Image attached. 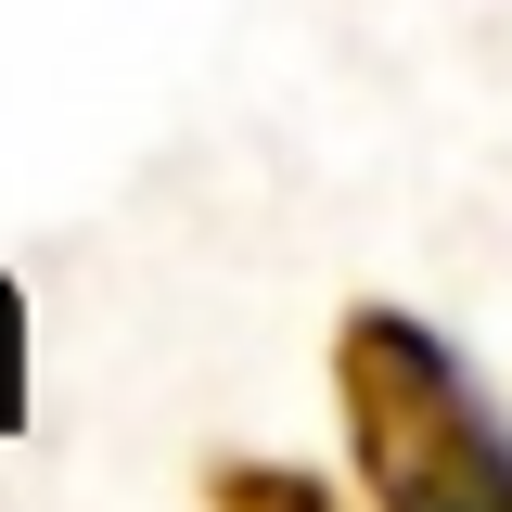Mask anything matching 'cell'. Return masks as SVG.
<instances>
[{
  "instance_id": "cell-1",
  "label": "cell",
  "mask_w": 512,
  "mask_h": 512,
  "mask_svg": "<svg viewBox=\"0 0 512 512\" xmlns=\"http://www.w3.org/2000/svg\"><path fill=\"white\" fill-rule=\"evenodd\" d=\"M333 410L372 512H512V423L461 372V346L410 308H359L333 333Z\"/></svg>"
},
{
  "instance_id": "cell-2",
  "label": "cell",
  "mask_w": 512,
  "mask_h": 512,
  "mask_svg": "<svg viewBox=\"0 0 512 512\" xmlns=\"http://www.w3.org/2000/svg\"><path fill=\"white\" fill-rule=\"evenodd\" d=\"M218 512H333V487L295 461H218Z\"/></svg>"
}]
</instances>
